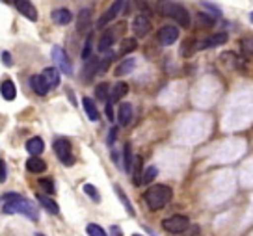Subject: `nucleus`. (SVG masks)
Listing matches in <instances>:
<instances>
[{
	"label": "nucleus",
	"instance_id": "c85d7f7f",
	"mask_svg": "<svg viewBox=\"0 0 253 236\" xmlns=\"http://www.w3.org/2000/svg\"><path fill=\"white\" fill-rule=\"evenodd\" d=\"M142 157H136L134 158V164H132V175H134V184L136 186H140L142 184V175H143V171H142Z\"/></svg>",
	"mask_w": 253,
	"mask_h": 236
},
{
	"label": "nucleus",
	"instance_id": "c9c22d12",
	"mask_svg": "<svg viewBox=\"0 0 253 236\" xmlns=\"http://www.w3.org/2000/svg\"><path fill=\"white\" fill-rule=\"evenodd\" d=\"M84 194H86L87 197H91V199H93L95 203H99V201H101V196H99V194H97V188H95L93 184H84Z\"/></svg>",
	"mask_w": 253,
	"mask_h": 236
},
{
	"label": "nucleus",
	"instance_id": "2eb2a0df",
	"mask_svg": "<svg viewBox=\"0 0 253 236\" xmlns=\"http://www.w3.org/2000/svg\"><path fill=\"white\" fill-rule=\"evenodd\" d=\"M50 17H52V21H54L56 24H69L73 21V13L67 8L54 9V11L50 13Z\"/></svg>",
	"mask_w": 253,
	"mask_h": 236
},
{
	"label": "nucleus",
	"instance_id": "a878e982",
	"mask_svg": "<svg viewBox=\"0 0 253 236\" xmlns=\"http://www.w3.org/2000/svg\"><path fill=\"white\" fill-rule=\"evenodd\" d=\"M132 164H134V157H132L130 143H125V147H123V167H125L126 173H132Z\"/></svg>",
	"mask_w": 253,
	"mask_h": 236
},
{
	"label": "nucleus",
	"instance_id": "e433bc0d",
	"mask_svg": "<svg viewBox=\"0 0 253 236\" xmlns=\"http://www.w3.org/2000/svg\"><path fill=\"white\" fill-rule=\"evenodd\" d=\"M91 43H93V36H91V34H89V36H87L86 38V43H84V48H82V58H84V60H89V58H91Z\"/></svg>",
	"mask_w": 253,
	"mask_h": 236
},
{
	"label": "nucleus",
	"instance_id": "58836bf2",
	"mask_svg": "<svg viewBox=\"0 0 253 236\" xmlns=\"http://www.w3.org/2000/svg\"><path fill=\"white\" fill-rule=\"evenodd\" d=\"M201 6H203V8L205 9H209V11H211V15L214 17V19H216V17H220V8H216V6H214V4H211V2H201Z\"/></svg>",
	"mask_w": 253,
	"mask_h": 236
},
{
	"label": "nucleus",
	"instance_id": "09e8293b",
	"mask_svg": "<svg viewBox=\"0 0 253 236\" xmlns=\"http://www.w3.org/2000/svg\"><path fill=\"white\" fill-rule=\"evenodd\" d=\"M250 21H252V23H253V11H252V13H250Z\"/></svg>",
	"mask_w": 253,
	"mask_h": 236
},
{
	"label": "nucleus",
	"instance_id": "1a4fd4ad",
	"mask_svg": "<svg viewBox=\"0 0 253 236\" xmlns=\"http://www.w3.org/2000/svg\"><path fill=\"white\" fill-rule=\"evenodd\" d=\"M179 39V28L177 26H171V24H166L158 30V41L162 45H173L175 41Z\"/></svg>",
	"mask_w": 253,
	"mask_h": 236
},
{
	"label": "nucleus",
	"instance_id": "9b49d317",
	"mask_svg": "<svg viewBox=\"0 0 253 236\" xmlns=\"http://www.w3.org/2000/svg\"><path fill=\"white\" fill-rule=\"evenodd\" d=\"M225 41H227V34H225V32H220V34H214V36L201 41L198 45V48L199 50H203V48H214V47H218V45H223Z\"/></svg>",
	"mask_w": 253,
	"mask_h": 236
},
{
	"label": "nucleus",
	"instance_id": "393cba45",
	"mask_svg": "<svg viewBox=\"0 0 253 236\" xmlns=\"http://www.w3.org/2000/svg\"><path fill=\"white\" fill-rule=\"evenodd\" d=\"M128 93V84H125V82H118L116 86L112 87V95H110V103H116V101H119V99H123L125 95Z\"/></svg>",
	"mask_w": 253,
	"mask_h": 236
},
{
	"label": "nucleus",
	"instance_id": "4be33fe9",
	"mask_svg": "<svg viewBox=\"0 0 253 236\" xmlns=\"http://www.w3.org/2000/svg\"><path fill=\"white\" fill-rule=\"evenodd\" d=\"M0 95L6 99V101H13L17 95V87L15 84L11 82V80H4L2 84H0Z\"/></svg>",
	"mask_w": 253,
	"mask_h": 236
},
{
	"label": "nucleus",
	"instance_id": "f257e3e1",
	"mask_svg": "<svg viewBox=\"0 0 253 236\" xmlns=\"http://www.w3.org/2000/svg\"><path fill=\"white\" fill-rule=\"evenodd\" d=\"M171 197H173V192L169 186L166 184H157V186H151L145 194H143V199H145V203L149 206L151 210H160V208H164V206L171 201Z\"/></svg>",
	"mask_w": 253,
	"mask_h": 236
},
{
	"label": "nucleus",
	"instance_id": "f3484780",
	"mask_svg": "<svg viewBox=\"0 0 253 236\" xmlns=\"http://www.w3.org/2000/svg\"><path fill=\"white\" fill-rule=\"evenodd\" d=\"M114 43H116V32L106 30L103 36H101V39H99V45H97V47H99L101 52H106V50H110V47L114 45Z\"/></svg>",
	"mask_w": 253,
	"mask_h": 236
},
{
	"label": "nucleus",
	"instance_id": "de8ad7c7",
	"mask_svg": "<svg viewBox=\"0 0 253 236\" xmlns=\"http://www.w3.org/2000/svg\"><path fill=\"white\" fill-rule=\"evenodd\" d=\"M2 2H6V4H13L15 0H2Z\"/></svg>",
	"mask_w": 253,
	"mask_h": 236
},
{
	"label": "nucleus",
	"instance_id": "9d476101",
	"mask_svg": "<svg viewBox=\"0 0 253 236\" xmlns=\"http://www.w3.org/2000/svg\"><path fill=\"white\" fill-rule=\"evenodd\" d=\"M151 30V21L149 17L145 15H136L132 21V32H134L136 38H145Z\"/></svg>",
	"mask_w": 253,
	"mask_h": 236
},
{
	"label": "nucleus",
	"instance_id": "a19ab883",
	"mask_svg": "<svg viewBox=\"0 0 253 236\" xmlns=\"http://www.w3.org/2000/svg\"><path fill=\"white\" fill-rule=\"evenodd\" d=\"M194 43H196V41L194 39H186L184 41V45H182V54L184 56H188V50H190V54H192V50H196V45H194Z\"/></svg>",
	"mask_w": 253,
	"mask_h": 236
},
{
	"label": "nucleus",
	"instance_id": "c03bdc74",
	"mask_svg": "<svg viewBox=\"0 0 253 236\" xmlns=\"http://www.w3.org/2000/svg\"><path fill=\"white\" fill-rule=\"evenodd\" d=\"M116 136H118V126H114V128H110V134H108V145H112V143H114V140H116Z\"/></svg>",
	"mask_w": 253,
	"mask_h": 236
},
{
	"label": "nucleus",
	"instance_id": "f704fd0d",
	"mask_svg": "<svg viewBox=\"0 0 253 236\" xmlns=\"http://www.w3.org/2000/svg\"><path fill=\"white\" fill-rule=\"evenodd\" d=\"M86 233L89 236H108L106 235V231L103 227H99V225H95V223H89L86 227Z\"/></svg>",
	"mask_w": 253,
	"mask_h": 236
},
{
	"label": "nucleus",
	"instance_id": "5701e85b",
	"mask_svg": "<svg viewBox=\"0 0 253 236\" xmlns=\"http://www.w3.org/2000/svg\"><path fill=\"white\" fill-rule=\"evenodd\" d=\"M82 106H84V112H86V116L89 118V121H99V110H97V106H95V103L89 97L82 99Z\"/></svg>",
	"mask_w": 253,
	"mask_h": 236
},
{
	"label": "nucleus",
	"instance_id": "f8f14e48",
	"mask_svg": "<svg viewBox=\"0 0 253 236\" xmlns=\"http://www.w3.org/2000/svg\"><path fill=\"white\" fill-rule=\"evenodd\" d=\"M41 79H43V82L52 89V87H56L60 84V71H58L56 67H47V69L41 71Z\"/></svg>",
	"mask_w": 253,
	"mask_h": 236
},
{
	"label": "nucleus",
	"instance_id": "ea45409f",
	"mask_svg": "<svg viewBox=\"0 0 253 236\" xmlns=\"http://www.w3.org/2000/svg\"><path fill=\"white\" fill-rule=\"evenodd\" d=\"M198 21H199V26H203V24H212L216 19H214V17H211V13H199Z\"/></svg>",
	"mask_w": 253,
	"mask_h": 236
},
{
	"label": "nucleus",
	"instance_id": "a18cd8bd",
	"mask_svg": "<svg viewBox=\"0 0 253 236\" xmlns=\"http://www.w3.org/2000/svg\"><path fill=\"white\" fill-rule=\"evenodd\" d=\"M106 118L114 121V110H112V103L110 101H106Z\"/></svg>",
	"mask_w": 253,
	"mask_h": 236
},
{
	"label": "nucleus",
	"instance_id": "bb28decb",
	"mask_svg": "<svg viewBox=\"0 0 253 236\" xmlns=\"http://www.w3.org/2000/svg\"><path fill=\"white\" fill-rule=\"evenodd\" d=\"M89 21H91V9L84 8L79 13V19H77V28L79 32H84L89 26Z\"/></svg>",
	"mask_w": 253,
	"mask_h": 236
},
{
	"label": "nucleus",
	"instance_id": "7ed1b4c3",
	"mask_svg": "<svg viewBox=\"0 0 253 236\" xmlns=\"http://www.w3.org/2000/svg\"><path fill=\"white\" fill-rule=\"evenodd\" d=\"M4 214H24L28 220L38 221L40 220V212H38V206L32 203L30 199H24L23 196H19L17 199H13L11 203L2 205Z\"/></svg>",
	"mask_w": 253,
	"mask_h": 236
},
{
	"label": "nucleus",
	"instance_id": "37998d69",
	"mask_svg": "<svg viewBox=\"0 0 253 236\" xmlns=\"http://www.w3.org/2000/svg\"><path fill=\"white\" fill-rule=\"evenodd\" d=\"M2 62H4V65H6V67H11V65H13L11 54H9L8 50H4V52H2Z\"/></svg>",
	"mask_w": 253,
	"mask_h": 236
},
{
	"label": "nucleus",
	"instance_id": "7c9ffc66",
	"mask_svg": "<svg viewBox=\"0 0 253 236\" xmlns=\"http://www.w3.org/2000/svg\"><path fill=\"white\" fill-rule=\"evenodd\" d=\"M240 50L244 58H253V38H242L240 39Z\"/></svg>",
	"mask_w": 253,
	"mask_h": 236
},
{
	"label": "nucleus",
	"instance_id": "2f4dec72",
	"mask_svg": "<svg viewBox=\"0 0 253 236\" xmlns=\"http://www.w3.org/2000/svg\"><path fill=\"white\" fill-rule=\"evenodd\" d=\"M38 184H40V188L43 190V192H47L48 196H52V194H56V186H54V181L52 179H40L38 181Z\"/></svg>",
	"mask_w": 253,
	"mask_h": 236
},
{
	"label": "nucleus",
	"instance_id": "49530a36",
	"mask_svg": "<svg viewBox=\"0 0 253 236\" xmlns=\"http://www.w3.org/2000/svg\"><path fill=\"white\" fill-rule=\"evenodd\" d=\"M110 233H112V236H123V233H121V229L116 227V225H114V227L110 229Z\"/></svg>",
	"mask_w": 253,
	"mask_h": 236
},
{
	"label": "nucleus",
	"instance_id": "aec40b11",
	"mask_svg": "<svg viewBox=\"0 0 253 236\" xmlns=\"http://www.w3.org/2000/svg\"><path fill=\"white\" fill-rule=\"evenodd\" d=\"M38 203H40L47 212H50V214H60V206H58V203H56L54 199H50L48 196H43V194H40L38 196Z\"/></svg>",
	"mask_w": 253,
	"mask_h": 236
},
{
	"label": "nucleus",
	"instance_id": "6e6552de",
	"mask_svg": "<svg viewBox=\"0 0 253 236\" xmlns=\"http://www.w3.org/2000/svg\"><path fill=\"white\" fill-rule=\"evenodd\" d=\"M13 6H15L17 11H19L23 17H26L28 21H32V23L38 21V9H36V6L32 4L30 0H15Z\"/></svg>",
	"mask_w": 253,
	"mask_h": 236
},
{
	"label": "nucleus",
	"instance_id": "0eeeda50",
	"mask_svg": "<svg viewBox=\"0 0 253 236\" xmlns=\"http://www.w3.org/2000/svg\"><path fill=\"white\" fill-rule=\"evenodd\" d=\"M123 4H125V0H114L112 2V6L106 11H104L103 15H101V19L97 21V28H104L108 23H112L116 17L121 13V8H123Z\"/></svg>",
	"mask_w": 253,
	"mask_h": 236
},
{
	"label": "nucleus",
	"instance_id": "72a5a7b5",
	"mask_svg": "<svg viewBox=\"0 0 253 236\" xmlns=\"http://www.w3.org/2000/svg\"><path fill=\"white\" fill-rule=\"evenodd\" d=\"M157 175H158L157 167H155V165H149L142 175V184H149L151 181H155V179H157Z\"/></svg>",
	"mask_w": 253,
	"mask_h": 236
},
{
	"label": "nucleus",
	"instance_id": "8fccbe9b",
	"mask_svg": "<svg viewBox=\"0 0 253 236\" xmlns=\"http://www.w3.org/2000/svg\"><path fill=\"white\" fill-rule=\"evenodd\" d=\"M132 236H142V235H132Z\"/></svg>",
	"mask_w": 253,
	"mask_h": 236
},
{
	"label": "nucleus",
	"instance_id": "20e7f679",
	"mask_svg": "<svg viewBox=\"0 0 253 236\" xmlns=\"http://www.w3.org/2000/svg\"><path fill=\"white\" fill-rule=\"evenodd\" d=\"M54 153H56V157H58V160H60L65 167H71V165L75 164V157H73L69 140L58 138V140L54 142Z\"/></svg>",
	"mask_w": 253,
	"mask_h": 236
},
{
	"label": "nucleus",
	"instance_id": "f03ea898",
	"mask_svg": "<svg viewBox=\"0 0 253 236\" xmlns=\"http://www.w3.org/2000/svg\"><path fill=\"white\" fill-rule=\"evenodd\" d=\"M158 9H160V13L166 17H171L175 23L182 26V28H188L190 23H192V19H190V13L188 9L181 6V4H177V2H171V0H160L158 2Z\"/></svg>",
	"mask_w": 253,
	"mask_h": 236
},
{
	"label": "nucleus",
	"instance_id": "79ce46f5",
	"mask_svg": "<svg viewBox=\"0 0 253 236\" xmlns=\"http://www.w3.org/2000/svg\"><path fill=\"white\" fill-rule=\"evenodd\" d=\"M6 177H8V169H6L4 160L0 158V184H2V182H6Z\"/></svg>",
	"mask_w": 253,
	"mask_h": 236
},
{
	"label": "nucleus",
	"instance_id": "ddd939ff",
	"mask_svg": "<svg viewBox=\"0 0 253 236\" xmlns=\"http://www.w3.org/2000/svg\"><path fill=\"white\" fill-rule=\"evenodd\" d=\"M97 71H99V60L91 56L86 62V65H84V69H82V80H84V82H89V80L97 75Z\"/></svg>",
	"mask_w": 253,
	"mask_h": 236
},
{
	"label": "nucleus",
	"instance_id": "423d86ee",
	"mask_svg": "<svg viewBox=\"0 0 253 236\" xmlns=\"http://www.w3.org/2000/svg\"><path fill=\"white\" fill-rule=\"evenodd\" d=\"M52 60H54L56 69H58V71H62L63 75L71 77V75H73L71 60H69L67 52H65V50H63L62 47H52Z\"/></svg>",
	"mask_w": 253,
	"mask_h": 236
},
{
	"label": "nucleus",
	"instance_id": "6ab92c4d",
	"mask_svg": "<svg viewBox=\"0 0 253 236\" xmlns=\"http://www.w3.org/2000/svg\"><path fill=\"white\" fill-rule=\"evenodd\" d=\"M30 87L36 91V93L40 95V97H45V95L50 91V87L43 82V79H41V75H36V77H32L30 79Z\"/></svg>",
	"mask_w": 253,
	"mask_h": 236
},
{
	"label": "nucleus",
	"instance_id": "412c9836",
	"mask_svg": "<svg viewBox=\"0 0 253 236\" xmlns=\"http://www.w3.org/2000/svg\"><path fill=\"white\" fill-rule=\"evenodd\" d=\"M134 67H136V58H125V60L116 67V73H114V75H116V77H125L128 73H132Z\"/></svg>",
	"mask_w": 253,
	"mask_h": 236
},
{
	"label": "nucleus",
	"instance_id": "473e14b6",
	"mask_svg": "<svg viewBox=\"0 0 253 236\" xmlns=\"http://www.w3.org/2000/svg\"><path fill=\"white\" fill-rule=\"evenodd\" d=\"M108 93H110V86H108V84H104V82L95 87V97H97V99H101V101H108V99H110Z\"/></svg>",
	"mask_w": 253,
	"mask_h": 236
},
{
	"label": "nucleus",
	"instance_id": "cd10ccee",
	"mask_svg": "<svg viewBox=\"0 0 253 236\" xmlns=\"http://www.w3.org/2000/svg\"><path fill=\"white\" fill-rule=\"evenodd\" d=\"M114 190H116V194H118L119 201H121V203H123V206H125L126 214H128V216H134V208H132V203H130V201H128V197L125 196L123 188H121L119 184H116V186H114Z\"/></svg>",
	"mask_w": 253,
	"mask_h": 236
},
{
	"label": "nucleus",
	"instance_id": "dca6fc26",
	"mask_svg": "<svg viewBox=\"0 0 253 236\" xmlns=\"http://www.w3.org/2000/svg\"><path fill=\"white\" fill-rule=\"evenodd\" d=\"M26 169H28L30 173H43V171L47 169V162L41 160L40 157H30L26 160Z\"/></svg>",
	"mask_w": 253,
	"mask_h": 236
},
{
	"label": "nucleus",
	"instance_id": "c756f323",
	"mask_svg": "<svg viewBox=\"0 0 253 236\" xmlns=\"http://www.w3.org/2000/svg\"><path fill=\"white\" fill-rule=\"evenodd\" d=\"M136 47H138L136 39H132V38H128V39H123L121 47H119V54H121V56L130 54V52H134V50H136Z\"/></svg>",
	"mask_w": 253,
	"mask_h": 236
},
{
	"label": "nucleus",
	"instance_id": "39448f33",
	"mask_svg": "<svg viewBox=\"0 0 253 236\" xmlns=\"http://www.w3.org/2000/svg\"><path fill=\"white\" fill-rule=\"evenodd\" d=\"M162 227H164V231L171 233V235H182V233H186V229L190 227V220L186 216L175 214V216L166 218V220L162 221Z\"/></svg>",
	"mask_w": 253,
	"mask_h": 236
},
{
	"label": "nucleus",
	"instance_id": "b1692460",
	"mask_svg": "<svg viewBox=\"0 0 253 236\" xmlns=\"http://www.w3.org/2000/svg\"><path fill=\"white\" fill-rule=\"evenodd\" d=\"M221 60L227 63L231 69H240V71H244V63H242V60H240L235 52H223V54H221Z\"/></svg>",
	"mask_w": 253,
	"mask_h": 236
},
{
	"label": "nucleus",
	"instance_id": "4c0bfd02",
	"mask_svg": "<svg viewBox=\"0 0 253 236\" xmlns=\"http://www.w3.org/2000/svg\"><path fill=\"white\" fill-rule=\"evenodd\" d=\"M112 60H114V56L108 54L106 58H103L101 62H99V71H97V75H104V73L108 71V67H110Z\"/></svg>",
	"mask_w": 253,
	"mask_h": 236
},
{
	"label": "nucleus",
	"instance_id": "4468645a",
	"mask_svg": "<svg viewBox=\"0 0 253 236\" xmlns=\"http://www.w3.org/2000/svg\"><path fill=\"white\" fill-rule=\"evenodd\" d=\"M132 119V106L130 103H121L118 108V121L121 126H126Z\"/></svg>",
	"mask_w": 253,
	"mask_h": 236
},
{
	"label": "nucleus",
	"instance_id": "a211bd4d",
	"mask_svg": "<svg viewBox=\"0 0 253 236\" xmlns=\"http://www.w3.org/2000/svg\"><path fill=\"white\" fill-rule=\"evenodd\" d=\"M26 151L30 153V157H40L41 153L45 151V143L41 138H30L26 142Z\"/></svg>",
	"mask_w": 253,
	"mask_h": 236
}]
</instances>
